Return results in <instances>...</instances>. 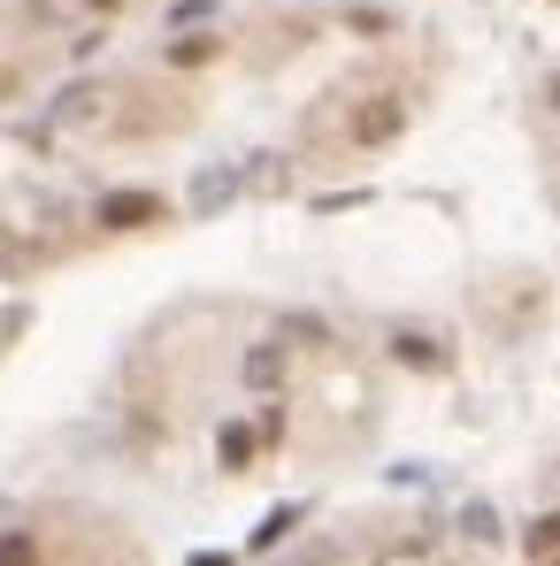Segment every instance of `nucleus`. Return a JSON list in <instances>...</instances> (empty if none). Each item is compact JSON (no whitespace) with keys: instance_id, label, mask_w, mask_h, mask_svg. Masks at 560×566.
Here are the masks:
<instances>
[{"instance_id":"1","label":"nucleus","mask_w":560,"mask_h":566,"mask_svg":"<svg viewBox=\"0 0 560 566\" xmlns=\"http://www.w3.org/2000/svg\"><path fill=\"white\" fill-rule=\"evenodd\" d=\"M399 131H407V100L399 92H376L369 108L354 116V139L362 145H384V139H399Z\"/></svg>"},{"instance_id":"2","label":"nucleus","mask_w":560,"mask_h":566,"mask_svg":"<svg viewBox=\"0 0 560 566\" xmlns=\"http://www.w3.org/2000/svg\"><path fill=\"white\" fill-rule=\"evenodd\" d=\"M100 222L108 230H147V222H162V199L154 192H108L100 199Z\"/></svg>"},{"instance_id":"3","label":"nucleus","mask_w":560,"mask_h":566,"mask_svg":"<svg viewBox=\"0 0 560 566\" xmlns=\"http://www.w3.org/2000/svg\"><path fill=\"white\" fill-rule=\"evenodd\" d=\"M238 375H246V391H277L284 383V345H254L238 360Z\"/></svg>"},{"instance_id":"4","label":"nucleus","mask_w":560,"mask_h":566,"mask_svg":"<svg viewBox=\"0 0 560 566\" xmlns=\"http://www.w3.org/2000/svg\"><path fill=\"white\" fill-rule=\"evenodd\" d=\"M223 199H238V168H200V184H192V215H215Z\"/></svg>"},{"instance_id":"5","label":"nucleus","mask_w":560,"mask_h":566,"mask_svg":"<svg viewBox=\"0 0 560 566\" xmlns=\"http://www.w3.org/2000/svg\"><path fill=\"white\" fill-rule=\"evenodd\" d=\"M391 352H399V360H407V368H438V360H445V352H438V345H430V337H407V329H399V337H391Z\"/></svg>"},{"instance_id":"6","label":"nucleus","mask_w":560,"mask_h":566,"mask_svg":"<svg viewBox=\"0 0 560 566\" xmlns=\"http://www.w3.org/2000/svg\"><path fill=\"white\" fill-rule=\"evenodd\" d=\"M292 529H300V505H277V513L254 529V552H269V544H277V536H292Z\"/></svg>"},{"instance_id":"7","label":"nucleus","mask_w":560,"mask_h":566,"mask_svg":"<svg viewBox=\"0 0 560 566\" xmlns=\"http://www.w3.org/2000/svg\"><path fill=\"white\" fill-rule=\"evenodd\" d=\"M215 451H223V467H246V459H254V428H223V436H215Z\"/></svg>"},{"instance_id":"8","label":"nucleus","mask_w":560,"mask_h":566,"mask_svg":"<svg viewBox=\"0 0 560 566\" xmlns=\"http://www.w3.org/2000/svg\"><path fill=\"white\" fill-rule=\"evenodd\" d=\"M0 566H39V544H31L23 529H8V536H0Z\"/></svg>"},{"instance_id":"9","label":"nucleus","mask_w":560,"mask_h":566,"mask_svg":"<svg viewBox=\"0 0 560 566\" xmlns=\"http://www.w3.org/2000/svg\"><path fill=\"white\" fill-rule=\"evenodd\" d=\"M207 54H215V31H192L185 46H170V62H185V69H192V62H207Z\"/></svg>"},{"instance_id":"10","label":"nucleus","mask_w":560,"mask_h":566,"mask_svg":"<svg viewBox=\"0 0 560 566\" xmlns=\"http://www.w3.org/2000/svg\"><path fill=\"white\" fill-rule=\"evenodd\" d=\"M461 529H469V536H484V544H492V536H499V513H492V505H469V513H461Z\"/></svg>"},{"instance_id":"11","label":"nucleus","mask_w":560,"mask_h":566,"mask_svg":"<svg viewBox=\"0 0 560 566\" xmlns=\"http://www.w3.org/2000/svg\"><path fill=\"white\" fill-rule=\"evenodd\" d=\"M338 559V552H331V544H308V552H300V559H284V566H331Z\"/></svg>"},{"instance_id":"12","label":"nucleus","mask_w":560,"mask_h":566,"mask_svg":"<svg viewBox=\"0 0 560 566\" xmlns=\"http://www.w3.org/2000/svg\"><path fill=\"white\" fill-rule=\"evenodd\" d=\"M546 108H553V116H560V69H553V77H546Z\"/></svg>"},{"instance_id":"13","label":"nucleus","mask_w":560,"mask_h":566,"mask_svg":"<svg viewBox=\"0 0 560 566\" xmlns=\"http://www.w3.org/2000/svg\"><path fill=\"white\" fill-rule=\"evenodd\" d=\"M93 8H116V0H93Z\"/></svg>"}]
</instances>
